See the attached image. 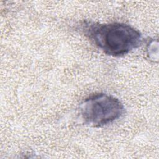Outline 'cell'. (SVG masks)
Segmentation results:
<instances>
[{
    "label": "cell",
    "mask_w": 159,
    "mask_h": 159,
    "mask_svg": "<svg viewBox=\"0 0 159 159\" xmlns=\"http://www.w3.org/2000/svg\"><path fill=\"white\" fill-rule=\"evenodd\" d=\"M81 29L89 40L104 53L120 57L139 47L141 33L130 25L119 23H98L84 21Z\"/></svg>",
    "instance_id": "cell-1"
},
{
    "label": "cell",
    "mask_w": 159,
    "mask_h": 159,
    "mask_svg": "<svg viewBox=\"0 0 159 159\" xmlns=\"http://www.w3.org/2000/svg\"><path fill=\"white\" fill-rule=\"evenodd\" d=\"M79 111L85 124L101 127L119 119L124 114V106L112 95L98 93L86 98L80 104Z\"/></svg>",
    "instance_id": "cell-2"
}]
</instances>
